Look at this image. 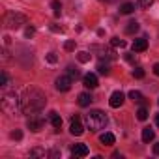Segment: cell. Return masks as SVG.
Masks as SVG:
<instances>
[{
    "label": "cell",
    "mask_w": 159,
    "mask_h": 159,
    "mask_svg": "<svg viewBox=\"0 0 159 159\" xmlns=\"http://www.w3.org/2000/svg\"><path fill=\"white\" fill-rule=\"evenodd\" d=\"M49 120H51L52 127H56V129H60V127H62V118H60V114H58V112L51 111V112H49Z\"/></svg>",
    "instance_id": "13"
},
{
    "label": "cell",
    "mask_w": 159,
    "mask_h": 159,
    "mask_svg": "<svg viewBox=\"0 0 159 159\" xmlns=\"http://www.w3.org/2000/svg\"><path fill=\"white\" fill-rule=\"evenodd\" d=\"M133 10H135V4H131V2H125V4L120 6V13H124V15L133 13Z\"/></svg>",
    "instance_id": "17"
},
{
    "label": "cell",
    "mask_w": 159,
    "mask_h": 159,
    "mask_svg": "<svg viewBox=\"0 0 159 159\" xmlns=\"http://www.w3.org/2000/svg\"><path fill=\"white\" fill-rule=\"evenodd\" d=\"M30 155H34V157H45V155H47V152H45V150H39V148H36V150H32V152H30Z\"/></svg>",
    "instance_id": "25"
},
{
    "label": "cell",
    "mask_w": 159,
    "mask_h": 159,
    "mask_svg": "<svg viewBox=\"0 0 159 159\" xmlns=\"http://www.w3.org/2000/svg\"><path fill=\"white\" fill-rule=\"evenodd\" d=\"M56 60H58V56H56L54 52H49V54H47V62H49V64H56Z\"/></svg>",
    "instance_id": "29"
},
{
    "label": "cell",
    "mask_w": 159,
    "mask_h": 159,
    "mask_svg": "<svg viewBox=\"0 0 159 159\" xmlns=\"http://www.w3.org/2000/svg\"><path fill=\"white\" fill-rule=\"evenodd\" d=\"M129 99L135 101V103H142V101H144V98H142V94H140L139 90H131V92H129Z\"/></svg>",
    "instance_id": "18"
},
{
    "label": "cell",
    "mask_w": 159,
    "mask_h": 159,
    "mask_svg": "<svg viewBox=\"0 0 159 159\" xmlns=\"http://www.w3.org/2000/svg\"><path fill=\"white\" fill-rule=\"evenodd\" d=\"M111 45H112V47H125V41L120 39V38H112V39H111Z\"/></svg>",
    "instance_id": "24"
},
{
    "label": "cell",
    "mask_w": 159,
    "mask_h": 159,
    "mask_svg": "<svg viewBox=\"0 0 159 159\" xmlns=\"http://www.w3.org/2000/svg\"><path fill=\"white\" fill-rule=\"evenodd\" d=\"M4 25H6L8 28H19V26H23V25H26V17H25L23 13L10 11V13L6 15V19H4Z\"/></svg>",
    "instance_id": "4"
},
{
    "label": "cell",
    "mask_w": 159,
    "mask_h": 159,
    "mask_svg": "<svg viewBox=\"0 0 159 159\" xmlns=\"http://www.w3.org/2000/svg\"><path fill=\"white\" fill-rule=\"evenodd\" d=\"M34 32H36V30H34V26H28L25 34H26V38H32V36H34Z\"/></svg>",
    "instance_id": "32"
},
{
    "label": "cell",
    "mask_w": 159,
    "mask_h": 159,
    "mask_svg": "<svg viewBox=\"0 0 159 159\" xmlns=\"http://www.w3.org/2000/svg\"><path fill=\"white\" fill-rule=\"evenodd\" d=\"M83 83H84V86H86V88L94 90V88H98V77H96L94 73H88V75H84V77H83Z\"/></svg>",
    "instance_id": "10"
},
{
    "label": "cell",
    "mask_w": 159,
    "mask_h": 159,
    "mask_svg": "<svg viewBox=\"0 0 159 159\" xmlns=\"http://www.w3.org/2000/svg\"><path fill=\"white\" fill-rule=\"evenodd\" d=\"M90 58H92V54H90L88 51H81V52H77V60L81 62V64H86V62H90Z\"/></svg>",
    "instance_id": "16"
},
{
    "label": "cell",
    "mask_w": 159,
    "mask_h": 159,
    "mask_svg": "<svg viewBox=\"0 0 159 159\" xmlns=\"http://www.w3.org/2000/svg\"><path fill=\"white\" fill-rule=\"evenodd\" d=\"M157 103H159V101H157Z\"/></svg>",
    "instance_id": "38"
},
{
    "label": "cell",
    "mask_w": 159,
    "mask_h": 159,
    "mask_svg": "<svg viewBox=\"0 0 159 159\" xmlns=\"http://www.w3.org/2000/svg\"><path fill=\"white\" fill-rule=\"evenodd\" d=\"M133 77H135V79H142V77H144V69H142V67H135V69H133Z\"/></svg>",
    "instance_id": "26"
},
{
    "label": "cell",
    "mask_w": 159,
    "mask_h": 159,
    "mask_svg": "<svg viewBox=\"0 0 159 159\" xmlns=\"http://www.w3.org/2000/svg\"><path fill=\"white\" fill-rule=\"evenodd\" d=\"M137 2H139V6H140V8H150L153 0H137Z\"/></svg>",
    "instance_id": "27"
},
{
    "label": "cell",
    "mask_w": 159,
    "mask_h": 159,
    "mask_svg": "<svg viewBox=\"0 0 159 159\" xmlns=\"http://www.w3.org/2000/svg\"><path fill=\"white\" fill-rule=\"evenodd\" d=\"M67 73H69V77H71V79H79V77H81V71H79L77 67H73V66H71V67H67Z\"/></svg>",
    "instance_id": "23"
},
{
    "label": "cell",
    "mask_w": 159,
    "mask_h": 159,
    "mask_svg": "<svg viewBox=\"0 0 159 159\" xmlns=\"http://www.w3.org/2000/svg\"><path fill=\"white\" fill-rule=\"evenodd\" d=\"M99 140H101L105 146H112L116 139H114V135H112V133H109V131H107V133H103V135L99 137Z\"/></svg>",
    "instance_id": "14"
},
{
    "label": "cell",
    "mask_w": 159,
    "mask_h": 159,
    "mask_svg": "<svg viewBox=\"0 0 159 159\" xmlns=\"http://www.w3.org/2000/svg\"><path fill=\"white\" fill-rule=\"evenodd\" d=\"M0 84H2V86L8 84V75H6V71H2V75H0Z\"/></svg>",
    "instance_id": "30"
},
{
    "label": "cell",
    "mask_w": 159,
    "mask_h": 159,
    "mask_svg": "<svg viewBox=\"0 0 159 159\" xmlns=\"http://www.w3.org/2000/svg\"><path fill=\"white\" fill-rule=\"evenodd\" d=\"M155 124H157V127H159V114L155 116Z\"/></svg>",
    "instance_id": "36"
},
{
    "label": "cell",
    "mask_w": 159,
    "mask_h": 159,
    "mask_svg": "<svg viewBox=\"0 0 159 159\" xmlns=\"http://www.w3.org/2000/svg\"><path fill=\"white\" fill-rule=\"evenodd\" d=\"M98 73H99V75H109V73H111V67H109V64H103V62H99V64H98Z\"/></svg>",
    "instance_id": "21"
},
{
    "label": "cell",
    "mask_w": 159,
    "mask_h": 159,
    "mask_svg": "<svg viewBox=\"0 0 159 159\" xmlns=\"http://www.w3.org/2000/svg\"><path fill=\"white\" fill-rule=\"evenodd\" d=\"M139 30V23L137 21H129L127 26H125V34H135Z\"/></svg>",
    "instance_id": "20"
},
{
    "label": "cell",
    "mask_w": 159,
    "mask_h": 159,
    "mask_svg": "<svg viewBox=\"0 0 159 159\" xmlns=\"http://www.w3.org/2000/svg\"><path fill=\"white\" fill-rule=\"evenodd\" d=\"M71 81L73 79L69 77V75H62V77H58L56 79V90H60V92H67L69 88H71Z\"/></svg>",
    "instance_id": "5"
},
{
    "label": "cell",
    "mask_w": 159,
    "mask_h": 159,
    "mask_svg": "<svg viewBox=\"0 0 159 159\" xmlns=\"http://www.w3.org/2000/svg\"><path fill=\"white\" fill-rule=\"evenodd\" d=\"M2 109L8 112V114H15L21 111V98L15 94V92H8L2 96Z\"/></svg>",
    "instance_id": "3"
},
{
    "label": "cell",
    "mask_w": 159,
    "mask_h": 159,
    "mask_svg": "<svg viewBox=\"0 0 159 159\" xmlns=\"http://www.w3.org/2000/svg\"><path fill=\"white\" fill-rule=\"evenodd\" d=\"M69 133H71V135H75V137H79V135H83V133H84V127H83V124H81V118H79L77 114L71 118Z\"/></svg>",
    "instance_id": "6"
},
{
    "label": "cell",
    "mask_w": 159,
    "mask_h": 159,
    "mask_svg": "<svg viewBox=\"0 0 159 159\" xmlns=\"http://www.w3.org/2000/svg\"><path fill=\"white\" fill-rule=\"evenodd\" d=\"M153 137H155V133H153L152 127H144V129H142V140H144V142L153 140Z\"/></svg>",
    "instance_id": "15"
},
{
    "label": "cell",
    "mask_w": 159,
    "mask_h": 159,
    "mask_svg": "<svg viewBox=\"0 0 159 159\" xmlns=\"http://www.w3.org/2000/svg\"><path fill=\"white\" fill-rule=\"evenodd\" d=\"M51 30H52V32H62V28H58L56 25H51Z\"/></svg>",
    "instance_id": "33"
},
{
    "label": "cell",
    "mask_w": 159,
    "mask_h": 159,
    "mask_svg": "<svg viewBox=\"0 0 159 159\" xmlns=\"http://www.w3.org/2000/svg\"><path fill=\"white\" fill-rule=\"evenodd\" d=\"M137 118H139V120H140V122H144V120H146V118H148V111H146V109H144V107H140V109H139V111H137Z\"/></svg>",
    "instance_id": "22"
},
{
    "label": "cell",
    "mask_w": 159,
    "mask_h": 159,
    "mask_svg": "<svg viewBox=\"0 0 159 159\" xmlns=\"http://www.w3.org/2000/svg\"><path fill=\"white\" fill-rule=\"evenodd\" d=\"M153 153L159 155V144H153Z\"/></svg>",
    "instance_id": "34"
},
{
    "label": "cell",
    "mask_w": 159,
    "mask_h": 159,
    "mask_svg": "<svg viewBox=\"0 0 159 159\" xmlns=\"http://www.w3.org/2000/svg\"><path fill=\"white\" fill-rule=\"evenodd\" d=\"M92 101H94V98H92L88 92H83V94H79V98H77V103L81 105V107H88Z\"/></svg>",
    "instance_id": "12"
},
{
    "label": "cell",
    "mask_w": 159,
    "mask_h": 159,
    "mask_svg": "<svg viewBox=\"0 0 159 159\" xmlns=\"http://www.w3.org/2000/svg\"><path fill=\"white\" fill-rule=\"evenodd\" d=\"M124 99H125V96H124L122 92H112V96H111V99H109V105H111L112 109H118V107H122Z\"/></svg>",
    "instance_id": "8"
},
{
    "label": "cell",
    "mask_w": 159,
    "mask_h": 159,
    "mask_svg": "<svg viewBox=\"0 0 159 159\" xmlns=\"http://www.w3.org/2000/svg\"><path fill=\"white\" fill-rule=\"evenodd\" d=\"M51 8H52V11H54V17H60V15H62V4L58 2V0H52V2H51Z\"/></svg>",
    "instance_id": "19"
},
{
    "label": "cell",
    "mask_w": 159,
    "mask_h": 159,
    "mask_svg": "<svg viewBox=\"0 0 159 159\" xmlns=\"http://www.w3.org/2000/svg\"><path fill=\"white\" fill-rule=\"evenodd\" d=\"M43 118H39V116H30L28 118V127H30V131H39L41 127H43Z\"/></svg>",
    "instance_id": "9"
},
{
    "label": "cell",
    "mask_w": 159,
    "mask_h": 159,
    "mask_svg": "<svg viewBox=\"0 0 159 159\" xmlns=\"http://www.w3.org/2000/svg\"><path fill=\"white\" fill-rule=\"evenodd\" d=\"M45 105H47V98L39 88L28 86V88L23 90V94H21V111L25 114H36Z\"/></svg>",
    "instance_id": "1"
},
{
    "label": "cell",
    "mask_w": 159,
    "mask_h": 159,
    "mask_svg": "<svg viewBox=\"0 0 159 159\" xmlns=\"http://www.w3.org/2000/svg\"><path fill=\"white\" fill-rule=\"evenodd\" d=\"M88 153H90V150H88L86 144H75L71 148V155L73 157H86Z\"/></svg>",
    "instance_id": "7"
},
{
    "label": "cell",
    "mask_w": 159,
    "mask_h": 159,
    "mask_svg": "<svg viewBox=\"0 0 159 159\" xmlns=\"http://www.w3.org/2000/svg\"><path fill=\"white\" fill-rule=\"evenodd\" d=\"M64 49H66V51H73V49H75V41H73V39L66 41V43H64Z\"/></svg>",
    "instance_id": "28"
},
{
    "label": "cell",
    "mask_w": 159,
    "mask_h": 159,
    "mask_svg": "<svg viewBox=\"0 0 159 159\" xmlns=\"http://www.w3.org/2000/svg\"><path fill=\"white\" fill-rule=\"evenodd\" d=\"M11 139H13V140H21V139H23V133H21V131H13V133H11Z\"/></svg>",
    "instance_id": "31"
},
{
    "label": "cell",
    "mask_w": 159,
    "mask_h": 159,
    "mask_svg": "<svg viewBox=\"0 0 159 159\" xmlns=\"http://www.w3.org/2000/svg\"><path fill=\"white\" fill-rule=\"evenodd\" d=\"M105 2H114V0H105Z\"/></svg>",
    "instance_id": "37"
},
{
    "label": "cell",
    "mask_w": 159,
    "mask_h": 159,
    "mask_svg": "<svg viewBox=\"0 0 159 159\" xmlns=\"http://www.w3.org/2000/svg\"><path fill=\"white\" fill-rule=\"evenodd\" d=\"M153 73L159 77V64H155V66H153Z\"/></svg>",
    "instance_id": "35"
},
{
    "label": "cell",
    "mask_w": 159,
    "mask_h": 159,
    "mask_svg": "<svg viewBox=\"0 0 159 159\" xmlns=\"http://www.w3.org/2000/svg\"><path fill=\"white\" fill-rule=\"evenodd\" d=\"M84 122H86V127L90 131H99L107 125V114L103 111H90L86 114Z\"/></svg>",
    "instance_id": "2"
},
{
    "label": "cell",
    "mask_w": 159,
    "mask_h": 159,
    "mask_svg": "<svg viewBox=\"0 0 159 159\" xmlns=\"http://www.w3.org/2000/svg\"><path fill=\"white\" fill-rule=\"evenodd\" d=\"M131 49H133L135 52H142V51H146V49H148V39H144V38H139V39H135Z\"/></svg>",
    "instance_id": "11"
}]
</instances>
